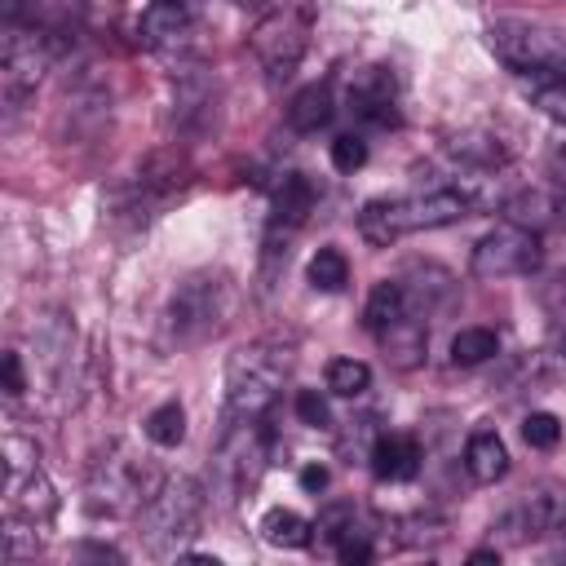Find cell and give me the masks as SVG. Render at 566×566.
<instances>
[{
	"label": "cell",
	"instance_id": "cell-1",
	"mask_svg": "<svg viewBox=\"0 0 566 566\" xmlns=\"http://www.w3.org/2000/svg\"><path fill=\"white\" fill-rule=\"evenodd\" d=\"M292 371V349L283 340H252L230 358L226 371V433L243 424H261V416L274 407L283 380Z\"/></svg>",
	"mask_w": 566,
	"mask_h": 566
},
{
	"label": "cell",
	"instance_id": "cell-2",
	"mask_svg": "<svg viewBox=\"0 0 566 566\" xmlns=\"http://www.w3.org/2000/svg\"><path fill=\"white\" fill-rule=\"evenodd\" d=\"M469 208H473V199L460 186H442V190L411 195V199H367L358 212V234L371 248H389L411 230L455 226L469 217Z\"/></svg>",
	"mask_w": 566,
	"mask_h": 566
},
{
	"label": "cell",
	"instance_id": "cell-3",
	"mask_svg": "<svg viewBox=\"0 0 566 566\" xmlns=\"http://www.w3.org/2000/svg\"><path fill=\"white\" fill-rule=\"evenodd\" d=\"M234 310V283L217 270H203V274H190L186 283H177L172 301H168V332L177 345H195V340H208L212 332L226 327Z\"/></svg>",
	"mask_w": 566,
	"mask_h": 566
},
{
	"label": "cell",
	"instance_id": "cell-4",
	"mask_svg": "<svg viewBox=\"0 0 566 566\" xmlns=\"http://www.w3.org/2000/svg\"><path fill=\"white\" fill-rule=\"evenodd\" d=\"M199 513H203V486L186 473L177 478H164L159 491L142 504V539L150 553H177L195 526H199Z\"/></svg>",
	"mask_w": 566,
	"mask_h": 566
},
{
	"label": "cell",
	"instance_id": "cell-5",
	"mask_svg": "<svg viewBox=\"0 0 566 566\" xmlns=\"http://www.w3.org/2000/svg\"><path fill=\"white\" fill-rule=\"evenodd\" d=\"M164 478H155L146 469L142 455H133L128 447H115L106 451L93 473H88V509L97 517H124V513H137L155 491H159Z\"/></svg>",
	"mask_w": 566,
	"mask_h": 566
},
{
	"label": "cell",
	"instance_id": "cell-6",
	"mask_svg": "<svg viewBox=\"0 0 566 566\" xmlns=\"http://www.w3.org/2000/svg\"><path fill=\"white\" fill-rule=\"evenodd\" d=\"M486 44L517 75H566V40L539 22L500 18V22H491Z\"/></svg>",
	"mask_w": 566,
	"mask_h": 566
},
{
	"label": "cell",
	"instance_id": "cell-7",
	"mask_svg": "<svg viewBox=\"0 0 566 566\" xmlns=\"http://www.w3.org/2000/svg\"><path fill=\"white\" fill-rule=\"evenodd\" d=\"M53 62V35L44 27H22V22H9L4 31V53H0V93H4V106L9 115L35 93L44 66Z\"/></svg>",
	"mask_w": 566,
	"mask_h": 566
},
{
	"label": "cell",
	"instance_id": "cell-8",
	"mask_svg": "<svg viewBox=\"0 0 566 566\" xmlns=\"http://www.w3.org/2000/svg\"><path fill=\"white\" fill-rule=\"evenodd\" d=\"M305 44H310V22H305L301 9H287V4L265 13L252 31V53H256L270 84H283V80L296 75V66L305 57Z\"/></svg>",
	"mask_w": 566,
	"mask_h": 566
},
{
	"label": "cell",
	"instance_id": "cell-9",
	"mask_svg": "<svg viewBox=\"0 0 566 566\" xmlns=\"http://www.w3.org/2000/svg\"><path fill=\"white\" fill-rule=\"evenodd\" d=\"M544 261V248H539V234L526 230V226H495L491 234H482L473 243V274L478 279H517V274H531L539 270Z\"/></svg>",
	"mask_w": 566,
	"mask_h": 566
},
{
	"label": "cell",
	"instance_id": "cell-10",
	"mask_svg": "<svg viewBox=\"0 0 566 566\" xmlns=\"http://www.w3.org/2000/svg\"><path fill=\"white\" fill-rule=\"evenodd\" d=\"M345 106L354 119L363 124H398V88H394V75L385 66H363L349 75V88H345Z\"/></svg>",
	"mask_w": 566,
	"mask_h": 566
},
{
	"label": "cell",
	"instance_id": "cell-11",
	"mask_svg": "<svg viewBox=\"0 0 566 566\" xmlns=\"http://www.w3.org/2000/svg\"><path fill=\"white\" fill-rule=\"evenodd\" d=\"M513 539H539V535H548V531H562L566 526V491L562 486H535V491H526L513 509H509V517L500 522Z\"/></svg>",
	"mask_w": 566,
	"mask_h": 566
},
{
	"label": "cell",
	"instance_id": "cell-12",
	"mask_svg": "<svg viewBox=\"0 0 566 566\" xmlns=\"http://www.w3.org/2000/svg\"><path fill=\"white\" fill-rule=\"evenodd\" d=\"M504 217L513 226H526L535 234L553 230V226H566V181H548V186H531V190H517L509 203H504Z\"/></svg>",
	"mask_w": 566,
	"mask_h": 566
},
{
	"label": "cell",
	"instance_id": "cell-13",
	"mask_svg": "<svg viewBox=\"0 0 566 566\" xmlns=\"http://www.w3.org/2000/svg\"><path fill=\"white\" fill-rule=\"evenodd\" d=\"M190 9H186V0H155L146 13H142V22H137V35H142V44H150V49H159V53H177V49H186L190 44Z\"/></svg>",
	"mask_w": 566,
	"mask_h": 566
},
{
	"label": "cell",
	"instance_id": "cell-14",
	"mask_svg": "<svg viewBox=\"0 0 566 566\" xmlns=\"http://www.w3.org/2000/svg\"><path fill=\"white\" fill-rule=\"evenodd\" d=\"M314 212V181L301 177V172H287L279 186H274V208H270V239H292L305 217Z\"/></svg>",
	"mask_w": 566,
	"mask_h": 566
},
{
	"label": "cell",
	"instance_id": "cell-15",
	"mask_svg": "<svg viewBox=\"0 0 566 566\" xmlns=\"http://www.w3.org/2000/svg\"><path fill=\"white\" fill-rule=\"evenodd\" d=\"M420 469V442L402 433H380L371 442V473L380 482H407Z\"/></svg>",
	"mask_w": 566,
	"mask_h": 566
},
{
	"label": "cell",
	"instance_id": "cell-16",
	"mask_svg": "<svg viewBox=\"0 0 566 566\" xmlns=\"http://www.w3.org/2000/svg\"><path fill=\"white\" fill-rule=\"evenodd\" d=\"M447 150H451L460 164L482 168V172H495V168L509 164V146H504L495 133H486V128H460V133H451V137H447Z\"/></svg>",
	"mask_w": 566,
	"mask_h": 566
},
{
	"label": "cell",
	"instance_id": "cell-17",
	"mask_svg": "<svg viewBox=\"0 0 566 566\" xmlns=\"http://www.w3.org/2000/svg\"><path fill=\"white\" fill-rule=\"evenodd\" d=\"M380 345H385V358L394 363V367H402V371H411V367H420L424 363V345H429V332H424V323L407 310L398 323H389L385 332H380Z\"/></svg>",
	"mask_w": 566,
	"mask_h": 566
},
{
	"label": "cell",
	"instance_id": "cell-18",
	"mask_svg": "<svg viewBox=\"0 0 566 566\" xmlns=\"http://www.w3.org/2000/svg\"><path fill=\"white\" fill-rule=\"evenodd\" d=\"M464 469H469V478L482 482V486H491V482H500V478L509 473V451H504V442H500L495 429L469 433V442H464Z\"/></svg>",
	"mask_w": 566,
	"mask_h": 566
},
{
	"label": "cell",
	"instance_id": "cell-19",
	"mask_svg": "<svg viewBox=\"0 0 566 566\" xmlns=\"http://www.w3.org/2000/svg\"><path fill=\"white\" fill-rule=\"evenodd\" d=\"M327 119H332V84H305L287 102V124L296 133H318Z\"/></svg>",
	"mask_w": 566,
	"mask_h": 566
},
{
	"label": "cell",
	"instance_id": "cell-20",
	"mask_svg": "<svg viewBox=\"0 0 566 566\" xmlns=\"http://www.w3.org/2000/svg\"><path fill=\"white\" fill-rule=\"evenodd\" d=\"M407 314V292H402V283L398 279H380L376 287H371V296H367V305H363V323H367V332H385L389 323H398Z\"/></svg>",
	"mask_w": 566,
	"mask_h": 566
},
{
	"label": "cell",
	"instance_id": "cell-21",
	"mask_svg": "<svg viewBox=\"0 0 566 566\" xmlns=\"http://www.w3.org/2000/svg\"><path fill=\"white\" fill-rule=\"evenodd\" d=\"M208 106H212V84L203 75H195V71L181 75L177 80V93H172V119L181 128H190V124L208 119Z\"/></svg>",
	"mask_w": 566,
	"mask_h": 566
},
{
	"label": "cell",
	"instance_id": "cell-22",
	"mask_svg": "<svg viewBox=\"0 0 566 566\" xmlns=\"http://www.w3.org/2000/svg\"><path fill=\"white\" fill-rule=\"evenodd\" d=\"M261 535L274 548H305L310 535H314V522H305L296 509H270L261 517Z\"/></svg>",
	"mask_w": 566,
	"mask_h": 566
},
{
	"label": "cell",
	"instance_id": "cell-23",
	"mask_svg": "<svg viewBox=\"0 0 566 566\" xmlns=\"http://www.w3.org/2000/svg\"><path fill=\"white\" fill-rule=\"evenodd\" d=\"M495 354H500V336L491 327H460L451 336V363L455 367H478V363H486Z\"/></svg>",
	"mask_w": 566,
	"mask_h": 566
},
{
	"label": "cell",
	"instance_id": "cell-24",
	"mask_svg": "<svg viewBox=\"0 0 566 566\" xmlns=\"http://www.w3.org/2000/svg\"><path fill=\"white\" fill-rule=\"evenodd\" d=\"M305 279H310V287H318V292H340V287L349 283V261H345V252H340V248H318V252L310 256V265H305Z\"/></svg>",
	"mask_w": 566,
	"mask_h": 566
},
{
	"label": "cell",
	"instance_id": "cell-25",
	"mask_svg": "<svg viewBox=\"0 0 566 566\" xmlns=\"http://www.w3.org/2000/svg\"><path fill=\"white\" fill-rule=\"evenodd\" d=\"M35 469H40V447H35V438L9 429V433H4V486L31 478Z\"/></svg>",
	"mask_w": 566,
	"mask_h": 566
},
{
	"label": "cell",
	"instance_id": "cell-26",
	"mask_svg": "<svg viewBox=\"0 0 566 566\" xmlns=\"http://www.w3.org/2000/svg\"><path fill=\"white\" fill-rule=\"evenodd\" d=\"M371 385V367L363 358H332L327 363V389L340 398H358Z\"/></svg>",
	"mask_w": 566,
	"mask_h": 566
},
{
	"label": "cell",
	"instance_id": "cell-27",
	"mask_svg": "<svg viewBox=\"0 0 566 566\" xmlns=\"http://www.w3.org/2000/svg\"><path fill=\"white\" fill-rule=\"evenodd\" d=\"M146 438L155 447H177L186 438V411L177 402H159L150 416H146Z\"/></svg>",
	"mask_w": 566,
	"mask_h": 566
},
{
	"label": "cell",
	"instance_id": "cell-28",
	"mask_svg": "<svg viewBox=\"0 0 566 566\" xmlns=\"http://www.w3.org/2000/svg\"><path fill=\"white\" fill-rule=\"evenodd\" d=\"M531 106H539L548 119H557L566 128V75H535Z\"/></svg>",
	"mask_w": 566,
	"mask_h": 566
},
{
	"label": "cell",
	"instance_id": "cell-29",
	"mask_svg": "<svg viewBox=\"0 0 566 566\" xmlns=\"http://www.w3.org/2000/svg\"><path fill=\"white\" fill-rule=\"evenodd\" d=\"M522 438H526V447L548 451V447H557V438H562V420H557L553 411H531V416L522 420Z\"/></svg>",
	"mask_w": 566,
	"mask_h": 566
},
{
	"label": "cell",
	"instance_id": "cell-30",
	"mask_svg": "<svg viewBox=\"0 0 566 566\" xmlns=\"http://www.w3.org/2000/svg\"><path fill=\"white\" fill-rule=\"evenodd\" d=\"M332 164H336V172H358L367 164V142L358 133H340L332 142Z\"/></svg>",
	"mask_w": 566,
	"mask_h": 566
},
{
	"label": "cell",
	"instance_id": "cell-31",
	"mask_svg": "<svg viewBox=\"0 0 566 566\" xmlns=\"http://www.w3.org/2000/svg\"><path fill=\"white\" fill-rule=\"evenodd\" d=\"M336 557H340L345 566H363V562H371V557H376V548H371V531L349 526V531L336 539Z\"/></svg>",
	"mask_w": 566,
	"mask_h": 566
},
{
	"label": "cell",
	"instance_id": "cell-32",
	"mask_svg": "<svg viewBox=\"0 0 566 566\" xmlns=\"http://www.w3.org/2000/svg\"><path fill=\"white\" fill-rule=\"evenodd\" d=\"M296 416L310 429H332V411H327V398L318 389H296Z\"/></svg>",
	"mask_w": 566,
	"mask_h": 566
},
{
	"label": "cell",
	"instance_id": "cell-33",
	"mask_svg": "<svg viewBox=\"0 0 566 566\" xmlns=\"http://www.w3.org/2000/svg\"><path fill=\"white\" fill-rule=\"evenodd\" d=\"M349 526H354V504H332V509H323L318 522H314V531H318L323 539H340Z\"/></svg>",
	"mask_w": 566,
	"mask_h": 566
},
{
	"label": "cell",
	"instance_id": "cell-34",
	"mask_svg": "<svg viewBox=\"0 0 566 566\" xmlns=\"http://www.w3.org/2000/svg\"><path fill=\"white\" fill-rule=\"evenodd\" d=\"M0 376H4V394H9V398H22V389H27V376H22V358H18L13 349L0 358Z\"/></svg>",
	"mask_w": 566,
	"mask_h": 566
},
{
	"label": "cell",
	"instance_id": "cell-35",
	"mask_svg": "<svg viewBox=\"0 0 566 566\" xmlns=\"http://www.w3.org/2000/svg\"><path fill=\"white\" fill-rule=\"evenodd\" d=\"M332 482V473H327V464H318V460H310L305 469H301V486L305 491H323Z\"/></svg>",
	"mask_w": 566,
	"mask_h": 566
},
{
	"label": "cell",
	"instance_id": "cell-36",
	"mask_svg": "<svg viewBox=\"0 0 566 566\" xmlns=\"http://www.w3.org/2000/svg\"><path fill=\"white\" fill-rule=\"evenodd\" d=\"M548 164H553V172H557V181H566V142H557V146H553V155H548Z\"/></svg>",
	"mask_w": 566,
	"mask_h": 566
},
{
	"label": "cell",
	"instance_id": "cell-37",
	"mask_svg": "<svg viewBox=\"0 0 566 566\" xmlns=\"http://www.w3.org/2000/svg\"><path fill=\"white\" fill-rule=\"evenodd\" d=\"M495 557H500V553H495V548H478V553H473V557H469V562H495Z\"/></svg>",
	"mask_w": 566,
	"mask_h": 566
}]
</instances>
